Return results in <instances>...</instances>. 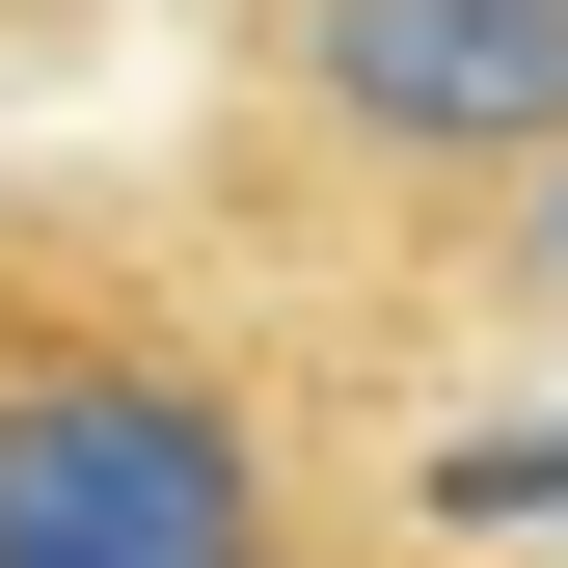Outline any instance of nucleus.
Returning <instances> with one entry per match:
<instances>
[{
	"mask_svg": "<svg viewBox=\"0 0 568 568\" xmlns=\"http://www.w3.org/2000/svg\"><path fill=\"white\" fill-rule=\"evenodd\" d=\"M0 568H298V406L135 271H0Z\"/></svg>",
	"mask_w": 568,
	"mask_h": 568,
	"instance_id": "obj_1",
	"label": "nucleus"
},
{
	"mask_svg": "<svg viewBox=\"0 0 568 568\" xmlns=\"http://www.w3.org/2000/svg\"><path fill=\"white\" fill-rule=\"evenodd\" d=\"M271 109L379 190L568 163V0H271Z\"/></svg>",
	"mask_w": 568,
	"mask_h": 568,
	"instance_id": "obj_2",
	"label": "nucleus"
}]
</instances>
